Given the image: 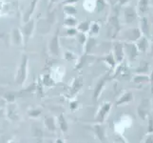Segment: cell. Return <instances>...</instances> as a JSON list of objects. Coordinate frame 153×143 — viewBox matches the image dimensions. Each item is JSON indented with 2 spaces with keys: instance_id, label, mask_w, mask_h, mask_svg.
<instances>
[{
  "instance_id": "cell-1",
  "label": "cell",
  "mask_w": 153,
  "mask_h": 143,
  "mask_svg": "<svg viewBox=\"0 0 153 143\" xmlns=\"http://www.w3.org/2000/svg\"><path fill=\"white\" fill-rule=\"evenodd\" d=\"M29 58L27 55H23L21 57V61L18 67V70L15 76L14 81L17 85L23 87L25 85L26 81L28 79V73H29V68H28V63H29Z\"/></svg>"
},
{
  "instance_id": "cell-2",
  "label": "cell",
  "mask_w": 153,
  "mask_h": 143,
  "mask_svg": "<svg viewBox=\"0 0 153 143\" xmlns=\"http://www.w3.org/2000/svg\"><path fill=\"white\" fill-rule=\"evenodd\" d=\"M111 108H112L111 102H108V101L104 102L99 107L97 113L95 115V118H94V121L98 124H103L105 122V120L107 119V118L108 116L110 111H111Z\"/></svg>"
},
{
  "instance_id": "cell-3",
  "label": "cell",
  "mask_w": 153,
  "mask_h": 143,
  "mask_svg": "<svg viewBox=\"0 0 153 143\" xmlns=\"http://www.w3.org/2000/svg\"><path fill=\"white\" fill-rule=\"evenodd\" d=\"M110 78L111 77L109 76L108 73H105V75H104L97 81V83L95 84V87H94V90H93V94H92V98H93L94 102H97L99 100L100 97H101V94L104 91V88L105 87V84H107V82Z\"/></svg>"
},
{
  "instance_id": "cell-4",
  "label": "cell",
  "mask_w": 153,
  "mask_h": 143,
  "mask_svg": "<svg viewBox=\"0 0 153 143\" xmlns=\"http://www.w3.org/2000/svg\"><path fill=\"white\" fill-rule=\"evenodd\" d=\"M113 78L121 79V80H128L130 79V71L128 70V66L125 63H120V64L116 67L113 73Z\"/></svg>"
},
{
  "instance_id": "cell-5",
  "label": "cell",
  "mask_w": 153,
  "mask_h": 143,
  "mask_svg": "<svg viewBox=\"0 0 153 143\" xmlns=\"http://www.w3.org/2000/svg\"><path fill=\"white\" fill-rule=\"evenodd\" d=\"M124 48L125 55H126V57H128V60L129 62H134L139 55V50L136 44L131 43V42H126V43H124Z\"/></svg>"
},
{
  "instance_id": "cell-6",
  "label": "cell",
  "mask_w": 153,
  "mask_h": 143,
  "mask_svg": "<svg viewBox=\"0 0 153 143\" xmlns=\"http://www.w3.org/2000/svg\"><path fill=\"white\" fill-rule=\"evenodd\" d=\"M5 115H6V116L10 121H18L20 119V113L17 104L15 102L7 104Z\"/></svg>"
},
{
  "instance_id": "cell-7",
  "label": "cell",
  "mask_w": 153,
  "mask_h": 143,
  "mask_svg": "<svg viewBox=\"0 0 153 143\" xmlns=\"http://www.w3.org/2000/svg\"><path fill=\"white\" fill-rule=\"evenodd\" d=\"M112 54L114 55V58L116 62L120 64L122 63L124 60V56H125V48H124V43L122 42H115L113 44L112 48Z\"/></svg>"
},
{
  "instance_id": "cell-8",
  "label": "cell",
  "mask_w": 153,
  "mask_h": 143,
  "mask_svg": "<svg viewBox=\"0 0 153 143\" xmlns=\"http://www.w3.org/2000/svg\"><path fill=\"white\" fill-rule=\"evenodd\" d=\"M141 34H142L141 30L137 29V28H132V29H129L125 31L123 34V38L128 42L135 43V42L142 36Z\"/></svg>"
},
{
  "instance_id": "cell-9",
  "label": "cell",
  "mask_w": 153,
  "mask_h": 143,
  "mask_svg": "<svg viewBox=\"0 0 153 143\" xmlns=\"http://www.w3.org/2000/svg\"><path fill=\"white\" fill-rule=\"evenodd\" d=\"M34 29V21L33 20H30L28 22H26L25 26L21 30V33L23 34V38H24V44H27L28 41L30 40L31 34H33V31Z\"/></svg>"
},
{
  "instance_id": "cell-10",
  "label": "cell",
  "mask_w": 153,
  "mask_h": 143,
  "mask_svg": "<svg viewBox=\"0 0 153 143\" xmlns=\"http://www.w3.org/2000/svg\"><path fill=\"white\" fill-rule=\"evenodd\" d=\"M133 100H134L133 93L131 91H126L123 93L117 98V100L115 101V106H123V105L129 104L130 102H132Z\"/></svg>"
},
{
  "instance_id": "cell-11",
  "label": "cell",
  "mask_w": 153,
  "mask_h": 143,
  "mask_svg": "<svg viewBox=\"0 0 153 143\" xmlns=\"http://www.w3.org/2000/svg\"><path fill=\"white\" fill-rule=\"evenodd\" d=\"M49 51L51 55L54 56L60 55V43H59V37H58V33L51 38L49 45Z\"/></svg>"
},
{
  "instance_id": "cell-12",
  "label": "cell",
  "mask_w": 153,
  "mask_h": 143,
  "mask_svg": "<svg viewBox=\"0 0 153 143\" xmlns=\"http://www.w3.org/2000/svg\"><path fill=\"white\" fill-rule=\"evenodd\" d=\"M82 87H83V77L82 76H78L73 79L71 82V89H70L71 97H74L75 95L80 92Z\"/></svg>"
},
{
  "instance_id": "cell-13",
  "label": "cell",
  "mask_w": 153,
  "mask_h": 143,
  "mask_svg": "<svg viewBox=\"0 0 153 143\" xmlns=\"http://www.w3.org/2000/svg\"><path fill=\"white\" fill-rule=\"evenodd\" d=\"M93 133L96 135L97 139L101 141L102 143H108L107 142V137H105V132L103 124H98L96 123L95 125L92 126Z\"/></svg>"
},
{
  "instance_id": "cell-14",
  "label": "cell",
  "mask_w": 153,
  "mask_h": 143,
  "mask_svg": "<svg viewBox=\"0 0 153 143\" xmlns=\"http://www.w3.org/2000/svg\"><path fill=\"white\" fill-rule=\"evenodd\" d=\"M149 100H143L141 102L140 106L137 108V114L140 116V118H142L143 120L146 119L147 116L149 115Z\"/></svg>"
},
{
  "instance_id": "cell-15",
  "label": "cell",
  "mask_w": 153,
  "mask_h": 143,
  "mask_svg": "<svg viewBox=\"0 0 153 143\" xmlns=\"http://www.w3.org/2000/svg\"><path fill=\"white\" fill-rule=\"evenodd\" d=\"M135 44H136L137 48H138L139 52H146L147 49L149 48V42L146 36H141V37L135 42Z\"/></svg>"
},
{
  "instance_id": "cell-16",
  "label": "cell",
  "mask_w": 153,
  "mask_h": 143,
  "mask_svg": "<svg viewBox=\"0 0 153 143\" xmlns=\"http://www.w3.org/2000/svg\"><path fill=\"white\" fill-rule=\"evenodd\" d=\"M44 124L47 130L50 132H55L56 131V121L55 118L52 115H47L44 118Z\"/></svg>"
},
{
  "instance_id": "cell-17",
  "label": "cell",
  "mask_w": 153,
  "mask_h": 143,
  "mask_svg": "<svg viewBox=\"0 0 153 143\" xmlns=\"http://www.w3.org/2000/svg\"><path fill=\"white\" fill-rule=\"evenodd\" d=\"M12 42L14 45H21L22 42H24L23 34L20 30L14 29L12 33Z\"/></svg>"
},
{
  "instance_id": "cell-18",
  "label": "cell",
  "mask_w": 153,
  "mask_h": 143,
  "mask_svg": "<svg viewBox=\"0 0 153 143\" xmlns=\"http://www.w3.org/2000/svg\"><path fill=\"white\" fill-rule=\"evenodd\" d=\"M102 60L109 67L110 70H115L116 67H117V66H116V65H117V62H116V60H115L114 55H113L112 52H109L108 55H107L105 56H104V57L102 58Z\"/></svg>"
},
{
  "instance_id": "cell-19",
  "label": "cell",
  "mask_w": 153,
  "mask_h": 143,
  "mask_svg": "<svg viewBox=\"0 0 153 143\" xmlns=\"http://www.w3.org/2000/svg\"><path fill=\"white\" fill-rule=\"evenodd\" d=\"M57 123L59 125V128L62 133H67L68 130V123L64 114H60L57 118Z\"/></svg>"
},
{
  "instance_id": "cell-20",
  "label": "cell",
  "mask_w": 153,
  "mask_h": 143,
  "mask_svg": "<svg viewBox=\"0 0 153 143\" xmlns=\"http://www.w3.org/2000/svg\"><path fill=\"white\" fill-rule=\"evenodd\" d=\"M40 82L43 86L46 87H53L55 85V80L53 79V77L51 76V75H44L41 76Z\"/></svg>"
},
{
  "instance_id": "cell-21",
  "label": "cell",
  "mask_w": 153,
  "mask_h": 143,
  "mask_svg": "<svg viewBox=\"0 0 153 143\" xmlns=\"http://www.w3.org/2000/svg\"><path fill=\"white\" fill-rule=\"evenodd\" d=\"M137 17L136 12L132 8H128L125 10V20L126 23H130Z\"/></svg>"
},
{
  "instance_id": "cell-22",
  "label": "cell",
  "mask_w": 153,
  "mask_h": 143,
  "mask_svg": "<svg viewBox=\"0 0 153 143\" xmlns=\"http://www.w3.org/2000/svg\"><path fill=\"white\" fill-rule=\"evenodd\" d=\"M132 81L136 84H144L149 82V76L147 75H134L131 78Z\"/></svg>"
},
{
  "instance_id": "cell-23",
  "label": "cell",
  "mask_w": 153,
  "mask_h": 143,
  "mask_svg": "<svg viewBox=\"0 0 153 143\" xmlns=\"http://www.w3.org/2000/svg\"><path fill=\"white\" fill-rule=\"evenodd\" d=\"M149 70V65L146 62H141L138 69L135 71V75H146Z\"/></svg>"
},
{
  "instance_id": "cell-24",
  "label": "cell",
  "mask_w": 153,
  "mask_h": 143,
  "mask_svg": "<svg viewBox=\"0 0 153 143\" xmlns=\"http://www.w3.org/2000/svg\"><path fill=\"white\" fill-rule=\"evenodd\" d=\"M91 24L89 23L88 21H84V22H81L77 26V31H79V33L86 34L89 30H91Z\"/></svg>"
},
{
  "instance_id": "cell-25",
  "label": "cell",
  "mask_w": 153,
  "mask_h": 143,
  "mask_svg": "<svg viewBox=\"0 0 153 143\" xmlns=\"http://www.w3.org/2000/svg\"><path fill=\"white\" fill-rule=\"evenodd\" d=\"M41 115H42V110L39 109V108H33V109H30L28 111L29 118H33V119L38 118Z\"/></svg>"
},
{
  "instance_id": "cell-26",
  "label": "cell",
  "mask_w": 153,
  "mask_h": 143,
  "mask_svg": "<svg viewBox=\"0 0 153 143\" xmlns=\"http://www.w3.org/2000/svg\"><path fill=\"white\" fill-rule=\"evenodd\" d=\"M141 31L146 35L149 34V22H147V19L145 17L143 18L141 23Z\"/></svg>"
},
{
  "instance_id": "cell-27",
  "label": "cell",
  "mask_w": 153,
  "mask_h": 143,
  "mask_svg": "<svg viewBox=\"0 0 153 143\" xmlns=\"http://www.w3.org/2000/svg\"><path fill=\"white\" fill-rule=\"evenodd\" d=\"M76 24H77V21L73 16H68L64 21V25L67 26L68 28H74Z\"/></svg>"
},
{
  "instance_id": "cell-28",
  "label": "cell",
  "mask_w": 153,
  "mask_h": 143,
  "mask_svg": "<svg viewBox=\"0 0 153 143\" xmlns=\"http://www.w3.org/2000/svg\"><path fill=\"white\" fill-rule=\"evenodd\" d=\"M5 101L7 102V104L9 103H14L15 102V99H16V97H15V95L12 93H7V94H5L3 95V97H2Z\"/></svg>"
},
{
  "instance_id": "cell-29",
  "label": "cell",
  "mask_w": 153,
  "mask_h": 143,
  "mask_svg": "<svg viewBox=\"0 0 153 143\" xmlns=\"http://www.w3.org/2000/svg\"><path fill=\"white\" fill-rule=\"evenodd\" d=\"M65 58L67 59V61L68 62H72V61H77V56L74 52H70V51H67L65 52Z\"/></svg>"
},
{
  "instance_id": "cell-30",
  "label": "cell",
  "mask_w": 153,
  "mask_h": 143,
  "mask_svg": "<svg viewBox=\"0 0 153 143\" xmlns=\"http://www.w3.org/2000/svg\"><path fill=\"white\" fill-rule=\"evenodd\" d=\"M76 39L77 41L79 42V44H81V45H84L85 46L86 44V42H87V35L86 34H84V33H78L77 35H76Z\"/></svg>"
},
{
  "instance_id": "cell-31",
  "label": "cell",
  "mask_w": 153,
  "mask_h": 143,
  "mask_svg": "<svg viewBox=\"0 0 153 143\" xmlns=\"http://www.w3.org/2000/svg\"><path fill=\"white\" fill-rule=\"evenodd\" d=\"M147 5H149V0H140L139 4H138V8H139V12L140 13H144L147 9Z\"/></svg>"
},
{
  "instance_id": "cell-32",
  "label": "cell",
  "mask_w": 153,
  "mask_h": 143,
  "mask_svg": "<svg viewBox=\"0 0 153 143\" xmlns=\"http://www.w3.org/2000/svg\"><path fill=\"white\" fill-rule=\"evenodd\" d=\"M146 119H147V134H153V116L149 115Z\"/></svg>"
},
{
  "instance_id": "cell-33",
  "label": "cell",
  "mask_w": 153,
  "mask_h": 143,
  "mask_svg": "<svg viewBox=\"0 0 153 143\" xmlns=\"http://www.w3.org/2000/svg\"><path fill=\"white\" fill-rule=\"evenodd\" d=\"M64 12L68 15H70V16H72V15H74L76 13V9H75V7L71 6V5H68V6H66L64 8Z\"/></svg>"
},
{
  "instance_id": "cell-34",
  "label": "cell",
  "mask_w": 153,
  "mask_h": 143,
  "mask_svg": "<svg viewBox=\"0 0 153 143\" xmlns=\"http://www.w3.org/2000/svg\"><path fill=\"white\" fill-rule=\"evenodd\" d=\"M36 3H37V0H33V2L30 3V10H28L27 15H26V17H25V20H26L25 22H28V21H30V20H29V18H30V16L31 13L33 12V10H34V8H35Z\"/></svg>"
},
{
  "instance_id": "cell-35",
  "label": "cell",
  "mask_w": 153,
  "mask_h": 143,
  "mask_svg": "<svg viewBox=\"0 0 153 143\" xmlns=\"http://www.w3.org/2000/svg\"><path fill=\"white\" fill-rule=\"evenodd\" d=\"M91 35H97L100 31V26L97 23H92L91 26Z\"/></svg>"
},
{
  "instance_id": "cell-36",
  "label": "cell",
  "mask_w": 153,
  "mask_h": 143,
  "mask_svg": "<svg viewBox=\"0 0 153 143\" xmlns=\"http://www.w3.org/2000/svg\"><path fill=\"white\" fill-rule=\"evenodd\" d=\"M78 105H79V103L77 100H75V99L71 100L70 102V110L71 112H74V111H76L78 109Z\"/></svg>"
},
{
  "instance_id": "cell-37",
  "label": "cell",
  "mask_w": 153,
  "mask_h": 143,
  "mask_svg": "<svg viewBox=\"0 0 153 143\" xmlns=\"http://www.w3.org/2000/svg\"><path fill=\"white\" fill-rule=\"evenodd\" d=\"M42 135H43V133L41 132L40 129H38L37 127H33V136L34 137H42Z\"/></svg>"
},
{
  "instance_id": "cell-38",
  "label": "cell",
  "mask_w": 153,
  "mask_h": 143,
  "mask_svg": "<svg viewBox=\"0 0 153 143\" xmlns=\"http://www.w3.org/2000/svg\"><path fill=\"white\" fill-rule=\"evenodd\" d=\"M145 143H153V134H147L145 139Z\"/></svg>"
},
{
  "instance_id": "cell-39",
  "label": "cell",
  "mask_w": 153,
  "mask_h": 143,
  "mask_svg": "<svg viewBox=\"0 0 153 143\" xmlns=\"http://www.w3.org/2000/svg\"><path fill=\"white\" fill-rule=\"evenodd\" d=\"M149 82L151 83V88H152V91H153V71L150 73V75H149Z\"/></svg>"
},
{
  "instance_id": "cell-40",
  "label": "cell",
  "mask_w": 153,
  "mask_h": 143,
  "mask_svg": "<svg viewBox=\"0 0 153 143\" xmlns=\"http://www.w3.org/2000/svg\"><path fill=\"white\" fill-rule=\"evenodd\" d=\"M55 143H65V141L63 140L62 139H57L56 141H55Z\"/></svg>"
},
{
  "instance_id": "cell-41",
  "label": "cell",
  "mask_w": 153,
  "mask_h": 143,
  "mask_svg": "<svg viewBox=\"0 0 153 143\" xmlns=\"http://www.w3.org/2000/svg\"><path fill=\"white\" fill-rule=\"evenodd\" d=\"M118 143H126V142L124 140V139H121V137H120L119 140H118Z\"/></svg>"
},
{
  "instance_id": "cell-42",
  "label": "cell",
  "mask_w": 153,
  "mask_h": 143,
  "mask_svg": "<svg viewBox=\"0 0 153 143\" xmlns=\"http://www.w3.org/2000/svg\"><path fill=\"white\" fill-rule=\"evenodd\" d=\"M77 0H66L65 3H71V2H76Z\"/></svg>"
}]
</instances>
